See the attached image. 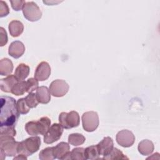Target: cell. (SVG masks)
<instances>
[{
    "instance_id": "obj_1",
    "label": "cell",
    "mask_w": 160,
    "mask_h": 160,
    "mask_svg": "<svg viewBox=\"0 0 160 160\" xmlns=\"http://www.w3.org/2000/svg\"><path fill=\"white\" fill-rule=\"evenodd\" d=\"M0 100V127L15 128L20 114L17 109V102L9 96H1Z\"/></svg>"
},
{
    "instance_id": "obj_2",
    "label": "cell",
    "mask_w": 160,
    "mask_h": 160,
    "mask_svg": "<svg viewBox=\"0 0 160 160\" xmlns=\"http://www.w3.org/2000/svg\"><path fill=\"white\" fill-rule=\"evenodd\" d=\"M19 142L16 141L13 136L0 134L1 159H4L6 156L12 157L18 154Z\"/></svg>"
},
{
    "instance_id": "obj_3",
    "label": "cell",
    "mask_w": 160,
    "mask_h": 160,
    "mask_svg": "<svg viewBox=\"0 0 160 160\" xmlns=\"http://www.w3.org/2000/svg\"><path fill=\"white\" fill-rule=\"evenodd\" d=\"M41 138L37 136H32L25 140L19 142L18 146V154L29 156L36 152L41 146Z\"/></svg>"
},
{
    "instance_id": "obj_4",
    "label": "cell",
    "mask_w": 160,
    "mask_h": 160,
    "mask_svg": "<svg viewBox=\"0 0 160 160\" xmlns=\"http://www.w3.org/2000/svg\"><path fill=\"white\" fill-rule=\"evenodd\" d=\"M59 122L64 129L76 128L79 125L80 117L78 112L75 111L69 112H62L59 116Z\"/></svg>"
},
{
    "instance_id": "obj_5",
    "label": "cell",
    "mask_w": 160,
    "mask_h": 160,
    "mask_svg": "<svg viewBox=\"0 0 160 160\" xmlns=\"http://www.w3.org/2000/svg\"><path fill=\"white\" fill-rule=\"evenodd\" d=\"M22 11L24 18L31 22L38 21L42 17V12L40 8L32 1L26 2Z\"/></svg>"
},
{
    "instance_id": "obj_6",
    "label": "cell",
    "mask_w": 160,
    "mask_h": 160,
    "mask_svg": "<svg viewBox=\"0 0 160 160\" xmlns=\"http://www.w3.org/2000/svg\"><path fill=\"white\" fill-rule=\"evenodd\" d=\"M99 116L96 112L88 111L82 115L83 129L87 132L94 131L99 126Z\"/></svg>"
},
{
    "instance_id": "obj_7",
    "label": "cell",
    "mask_w": 160,
    "mask_h": 160,
    "mask_svg": "<svg viewBox=\"0 0 160 160\" xmlns=\"http://www.w3.org/2000/svg\"><path fill=\"white\" fill-rule=\"evenodd\" d=\"M63 132V128L60 124L54 123L44 135V142L46 144H52L58 141Z\"/></svg>"
},
{
    "instance_id": "obj_8",
    "label": "cell",
    "mask_w": 160,
    "mask_h": 160,
    "mask_svg": "<svg viewBox=\"0 0 160 160\" xmlns=\"http://www.w3.org/2000/svg\"><path fill=\"white\" fill-rule=\"evenodd\" d=\"M69 85L62 79H56L53 81L49 85V91L51 94L54 97H62L69 90Z\"/></svg>"
},
{
    "instance_id": "obj_9",
    "label": "cell",
    "mask_w": 160,
    "mask_h": 160,
    "mask_svg": "<svg viewBox=\"0 0 160 160\" xmlns=\"http://www.w3.org/2000/svg\"><path fill=\"white\" fill-rule=\"evenodd\" d=\"M116 140L118 144L122 147L129 148L134 144L135 141V136L131 131L124 129L117 133Z\"/></svg>"
},
{
    "instance_id": "obj_10",
    "label": "cell",
    "mask_w": 160,
    "mask_h": 160,
    "mask_svg": "<svg viewBox=\"0 0 160 160\" xmlns=\"http://www.w3.org/2000/svg\"><path fill=\"white\" fill-rule=\"evenodd\" d=\"M51 74V67L49 64L46 62L42 61L40 62L34 72V78L39 81H44L47 80Z\"/></svg>"
},
{
    "instance_id": "obj_11",
    "label": "cell",
    "mask_w": 160,
    "mask_h": 160,
    "mask_svg": "<svg viewBox=\"0 0 160 160\" xmlns=\"http://www.w3.org/2000/svg\"><path fill=\"white\" fill-rule=\"evenodd\" d=\"M113 141L110 137L104 138L98 144H96L99 156H107L113 149Z\"/></svg>"
},
{
    "instance_id": "obj_12",
    "label": "cell",
    "mask_w": 160,
    "mask_h": 160,
    "mask_svg": "<svg viewBox=\"0 0 160 160\" xmlns=\"http://www.w3.org/2000/svg\"><path fill=\"white\" fill-rule=\"evenodd\" d=\"M70 146L66 142H61L53 147L54 154L56 159H67L69 153Z\"/></svg>"
},
{
    "instance_id": "obj_13",
    "label": "cell",
    "mask_w": 160,
    "mask_h": 160,
    "mask_svg": "<svg viewBox=\"0 0 160 160\" xmlns=\"http://www.w3.org/2000/svg\"><path fill=\"white\" fill-rule=\"evenodd\" d=\"M25 51V46L24 44L19 41L12 42L8 48V54L11 57L18 59L24 54Z\"/></svg>"
},
{
    "instance_id": "obj_14",
    "label": "cell",
    "mask_w": 160,
    "mask_h": 160,
    "mask_svg": "<svg viewBox=\"0 0 160 160\" xmlns=\"http://www.w3.org/2000/svg\"><path fill=\"white\" fill-rule=\"evenodd\" d=\"M19 81L14 75H9L8 77L0 80V88L2 91L5 92H11L13 86Z\"/></svg>"
},
{
    "instance_id": "obj_15",
    "label": "cell",
    "mask_w": 160,
    "mask_h": 160,
    "mask_svg": "<svg viewBox=\"0 0 160 160\" xmlns=\"http://www.w3.org/2000/svg\"><path fill=\"white\" fill-rule=\"evenodd\" d=\"M36 95L39 103L48 104L51 101V92L46 86H40L36 89Z\"/></svg>"
},
{
    "instance_id": "obj_16",
    "label": "cell",
    "mask_w": 160,
    "mask_h": 160,
    "mask_svg": "<svg viewBox=\"0 0 160 160\" xmlns=\"http://www.w3.org/2000/svg\"><path fill=\"white\" fill-rule=\"evenodd\" d=\"M154 144L152 142L148 139H144L139 142L138 146V151L143 156L151 154L154 151Z\"/></svg>"
},
{
    "instance_id": "obj_17",
    "label": "cell",
    "mask_w": 160,
    "mask_h": 160,
    "mask_svg": "<svg viewBox=\"0 0 160 160\" xmlns=\"http://www.w3.org/2000/svg\"><path fill=\"white\" fill-rule=\"evenodd\" d=\"M9 31L10 35L14 38L19 36L23 32L24 25L18 20H13L9 24Z\"/></svg>"
},
{
    "instance_id": "obj_18",
    "label": "cell",
    "mask_w": 160,
    "mask_h": 160,
    "mask_svg": "<svg viewBox=\"0 0 160 160\" xmlns=\"http://www.w3.org/2000/svg\"><path fill=\"white\" fill-rule=\"evenodd\" d=\"M13 70V64L8 58H3L0 61V74L1 76L11 75Z\"/></svg>"
},
{
    "instance_id": "obj_19",
    "label": "cell",
    "mask_w": 160,
    "mask_h": 160,
    "mask_svg": "<svg viewBox=\"0 0 160 160\" xmlns=\"http://www.w3.org/2000/svg\"><path fill=\"white\" fill-rule=\"evenodd\" d=\"M29 67L24 63H21L16 68L14 76L18 81H24L29 74Z\"/></svg>"
},
{
    "instance_id": "obj_20",
    "label": "cell",
    "mask_w": 160,
    "mask_h": 160,
    "mask_svg": "<svg viewBox=\"0 0 160 160\" xmlns=\"http://www.w3.org/2000/svg\"><path fill=\"white\" fill-rule=\"evenodd\" d=\"M36 125L39 134L44 136L51 126V120L46 116L42 117L36 121Z\"/></svg>"
},
{
    "instance_id": "obj_21",
    "label": "cell",
    "mask_w": 160,
    "mask_h": 160,
    "mask_svg": "<svg viewBox=\"0 0 160 160\" xmlns=\"http://www.w3.org/2000/svg\"><path fill=\"white\" fill-rule=\"evenodd\" d=\"M86 141L85 137L79 133H72L69 135L68 136V142L69 144L78 146L82 144Z\"/></svg>"
},
{
    "instance_id": "obj_22",
    "label": "cell",
    "mask_w": 160,
    "mask_h": 160,
    "mask_svg": "<svg viewBox=\"0 0 160 160\" xmlns=\"http://www.w3.org/2000/svg\"><path fill=\"white\" fill-rule=\"evenodd\" d=\"M84 156L86 159H101L96 145H92L84 149Z\"/></svg>"
},
{
    "instance_id": "obj_23",
    "label": "cell",
    "mask_w": 160,
    "mask_h": 160,
    "mask_svg": "<svg viewBox=\"0 0 160 160\" xmlns=\"http://www.w3.org/2000/svg\"><path fill=\"white\" fill-rule=\"evenodd\" d=\"M26 92V81H19L12 88L11 93L16 96L23 95Z\"/></svg>"
},
{
    "instance_id": "obj_24",
    "label": "cell",
    "mask_w": 160,
    "mask_h": 160,
    "mask_svg": "<svg viewBox=\"0 0 160 160\" xmlns=\"http://www.w3.org/2000/svg\"><path fill=\"white\" fill-rule=\"evenodd\" d=\"M104 159H128V158L126 157L121 151L118 149L116 148H113L112 151L106 156L102 158Z\"/></svg>"
},
{
    "instance_id": "obj_25",
    "label": "cell",
    "mask_w": 160,
    "mask_h": 160,
    "mask_svg": "<svg viewBox=\"0 0 160 160\" xmlns=\"http://www.w3.org/2000/svg\"><path fill=\"white\" fill-rule=\"evenodd\" d=\"M69 159L84 160V149L83 148H76L69 152Z\"/></svg>"
},
{
    "instance_id": "obj_26",
    "label": "cell",
    "mask_w": 160,
    "mask_h": 160,
    "mask_svg": "<svg viewBox=\"0 0 160 160\" xmlns=\"http://www.w3.org/2000/svg\"><path fill=\"white\" fill-rule=\"evenodd\" d=\"M39 158L41 160H53L55 158L53 151V147H48L41 150L39 154Z\"/></svg>"
},
{
    "instance_id": "obj_27",
    "label": "cell",
    "mask_w": 160,
    "mask_h": 160,
    "mask_svg": "<svg viewBox=\"0 0 160 160\" xmlns=\"http://www.w3.org/2000/svg\"><path fill=\"white\" fill-rule=\"evenodd\" d=\"M17 109L19 114H26L29 112L30 108L26 104L25 98H20L17 101Z\"/></svg>"
},
{
    "instance_id": "obj_28",
    "label": "cell",
    "mask_w": 160,
    "mask_h": 160,
    "mask_svg": "<svg viewBox=\"0 0 160 160\" xmlns=\"http://www.w3.org/2000/svg\"><path fill=\"white\" fill-rule=\"evenodd\" d=\"M25 100L26 102L27 105L29 108H36L38 104L39 103L36 95L35 93L33 92H30L29 93L25 98Z\"/></svg>"
},
{
    "instance_id": "obj_29",
    "label": "cell",
    "mask_w": 160,
    "mask_h": 160,
    "mask_svg": "<svg viewBox=\"0 0 160 160\" xmlns=\"http://www.w3.org/2000/svg\"><path fill=\"white\" fill-rule=\"evenodd\" d=\"M25 130L27 133L31 136H37L39 134L37 129L36 121H34L28 122L25 125Z\"/></svg>"
},
{
    "instance_id": "obj_30",
    "label": "cell",
    "mask_w": 160,
    "mask_h": 160,
    "mask_svg": "<svg viewBox=\"0 0 160 160\" xmlns=\"http://www.w3.org/2000/svg\"><path fill=\"white\" fill-rule=\"evenodd\" d=\"M38 81L33 78L28 79L26 81V92H32L38 88Z\"/></svg>"
},
{
    "instance_id": "obj_31",
    "label": "cell",
    "mask_w": 160,
    "mask_h": 160,
    "mask_svg": "<svg viewBox=\"0 0 160 160\" xmlns=\"http://www.w3.org/2000/svg\"><path fill=\"white\" fill-rule=\"evenodd\" d=\"M0 134L11 136L14 137L16 135V131L15 128L14 127H0Z\"/></svg>"
},
{
    "instance_id": "obj_32",
    "label": "cell",
    "mask_w": 160,
    "mask_h": 160,
    "mask_svg": "<svg viewBox=\"0 0 160 160\" xmlns=\"http://www.w3.org/2000/svg\"><path fill=\"white\" fill-rule=\"evenodd\" d=\"M10 2L11 4L12 8L14 10L18 11H20L21 9H22L23 6H24V3L26 2V1H23V0H18H18H14V1L11 0Z\"/></svg>"
},
{
    "instance_id": "obj_33",
    "label": "cell",
    "mask_w": 160,
    "mask_h": 160,
    "mask_svg": "<svg viewBox=\"0 0 160 160\" xmlns=\"http://www.w3.org/2000/svg\"><path fill=\"white\" fill-rule=\"evenodd\" d=\"M9 13V9L6 2L3 1H0V17L2 18L6 16Z\"/></svg>"
},
{
    "instance_id": "obj_34",
    "label": "cell",
    "mask_w": 160,
    "mask_h": 160,
    "mask_svg": "<svg viewBox=\"0 0 160 160\" xmlns=\"http://www.w3.org/2000/svg\"><path fill=\"white\" fill-rule=\"evenodd\" d=\"M0 46H3L8 42V36L6 30L2 28H0Z\"/></svg>"
},
{
    "instance_id": "obj_35",
    "label": "cell",
    "mask_w": 160,
    "mask_h": 160,
    "mask_svg": "<svg viewBox=\"0 0 160 160\" xmlns=\"http://www.w3.org/2000/svg\"><path fill=\"white\" fill-rule=\"evenodd\" d=\"M14 160L15 159H23V160H26L27 159V156L24 155V154H19V155H18L17 156H15L13 159Z\"/></svg>"
}]
</instances>
